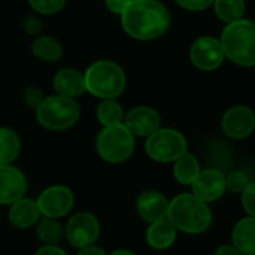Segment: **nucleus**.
Wrapping results in <instances>:
<instances>
[{
  "mask_svg": "<svg viewBox=\"0 0 255 255\" xmlns=\"http://www.w3.org/2000/svg\"><path fill=\"white\" fill-rule=\"evenodd\" d=\"M120 16L124 31L137 40L157 39L170 25L167 7L157 0H131Z\"/></svg>",
  "mask_w": 255,
  "mask_h": 255,
  "instance_id": "f257e3e1",
  "label": "nucleus"
},
{
  "mask_svg": "<svg viewBox=\"0 0 255 255\" xmlns=\"http://www.w3.org/2000/svg\"><path fill=\"white\" fill-rule=\"evenodd\" d=\"M167 220L176 230L188 235H200L211 227L212 212L208 203L202 202L194 194L182 193L169 203Z\"/></svg>",
  "mask_w": 255,
  "mask_h": 255,
  "instance_id": "f03ea898",
  "label": "nucleus"
},
{
  "mask_svg": "<svg viewBox=\"0 0 255 255\" xmlns=\"http://www.w3.org/2000/svg\"><path fill=\"white\" fill-rule=\"evenodd\" d=\"M85 90L91 96L106 100L117 99L126 88V73L120 64L111 60H97L84 73Z\"/></svg>",
  "mask_w": 255,
  "mask_h": 255,
  "instance_id": "7ed1b4c3",
  "label": "nucleus"
},
{
  "mask_svg": "<svg viewBox=\"0 0 255 255\" xmlns=\"http://www.w3.org/2000/svg\"><path fill=\"white\" fill-rule=\"evenodd\" d=\"M221 45L224 55L233 63L251 67L255 66V24L250 19L230 22L223 34Z\"/></svg>",
  "mask_w": 255,
  "mask_h": 255,
  "instance_id": "20e7f679",
  "label": "nucleus"
},
{
  "mask_svg": "<svg viewBox=\"0 0 255 255\" xmlns=\"http://www.w3.org/2000/svg\"><path fill=\"white\" fill-rule=\"evenodd\" d=\"M134 136L121 123L103 127L96 139V151L99 157L109 164L126 163L134 152Z\"/></svg>",
  "mask_w": 255,
  "mask_h": 255,
  "instance_id": "39448f33",
  "label": "nucleus"
},
{
  "mask_svg": "<svg viewBox=\"0 0 255 255\" xmlns=\"http://www.w3.org/2000/svg\"><path fill=\"white\" fill-rule=\"evenodd\" d=\"M81 117V109L76 100L58 94L48 96L36 109L37 123L52 131H63L73 127Z\"/></svg>",
  "mask_w": 255,
  "mask_h": 255,
  "instance_id": "423d86ee",
  "label": "nucleus"
},
{
  "mask_svg": "<svg viewBox=\"0 0 255 255\" xmlns=\"http://www.w3.org/2000/svg\"><path fill=\"white\" fill-rule=\"evenodd\" d=\"M148 157L157 163H175L187 152V140L173 128H158L145 142Z\"/></svg>",
  "mask_w": 255,
  "mask_h": 255,
  "instance_id": "0eeeda50",
  "label": "nucleus"
},
{
  "mask_svg": "<svg viewBox=\"0 0 255 255\" xmlns=\"http://www.w3.org/2000/svg\"><path fill=\"white\" fill-rule=\"evenodd\" d=\"M64 235L73 248L82 250L91 247L97 242L100 235L99 220L90 212H78L67 221Z\"/></svg>",
  "mask_w": 255,
  "mask_h": 255,
  "instance_id": "6e6552de",
  "label": "nucleus"
},
{
  "mask_svg": "<svg viewBox=\"0 0 255 255\" xmlns=\"http://www.w3.org/2000/svg\"><path fill=\"white\" fill-rule=\"evenodd\" d=\"M36 202L42 217L58 220L72 211L75 205V196L73 191L66 185H51L39 194Z\"/></svg>",
  "mask_w": 255,
  "mask_h": 255,
  "instance_id": "1a4fd4ad",
  "label": "nucleus"
},
{
  "mask_svg": "<svg viewBox=\"0 0 255 255\" xmlns=\"http://www.w3.org/2000/svg\"><path fill=\"white\" fill-rule=\"evenodd\" d=\"M193 64L205 72L215 70L224 60V49L218 39L212 36H203L197 39L190 51Z\"/></svg>",
  "mask_w": 255,
  "mask_h": 255,
  "instance_id": "9d476101",
  "label": "nucleus"
},
{
  "mask_svg": "<svg viewBox=\"0 0 255 255\" xmlns=\"http://www.w3.org/2000/svg\"><path fill=\"white\" fill-rule=\"evenodd\" d=\"M221 127L227 137L235 140L245 139L255 128L254 112L248 106H233L224 114Z\"/></svg>",
  "mask_w": 255,
  "mask_h": 255,
  "instance_id": "9b49d317",
  "label": "nucleus"
},
{
  "mask_svg": "<svg viewBox=\"0 0 255 255\" xmlns=\"http://www.w3.org/2000/svg\"><path fill=\"white\" fill-rule=\"evenodd\" d=\"M191 187H193V194L197 199H200L205 203H211L223 197V194L227 190V182L221 170L206 169V170H200Z\"/></svg>",
  "mask_w": 255,
  "mask_h": 255,
  "instance_id": "f8f14e48",
  "label": "nucleus"
},
{
  "mask_svg": "<svg viewBox=\"0 0 255 255\" xmlns=\"http://www.w3.org/2000/svg\"><path fill=\"white\" fill-rule=\"evenodd\" d=\"M123 124L134 137H149L160 128L161 118L158 112L149 106H136L124 115Z\"/></svg>",
  "mask_w": 255,
  "mask_h": 255,
  "instance_id": "ddd939ff",
  "label": "nucleus"
},
{
  "mask_svg": "<svg viewBox=\"0 0 255 255\" xmlns=\"http://www.w3.org/2000/svg\"><path fill=\"white\" fill-rule=\"evenodd\" d=\"M27 191V179L15 166H0V205H12Z\"/></svg>",
  "mask_w": 255,
  "mask_h": 255,
  "instance_id": "4468645a",
  "label": "nucleus"
},
{
  "mask_svg": "<svg viewBox=\"0 0 255 255\" xmlns=\"http://www.w3.org/2000/svg\"><path fill=\"white\" fill-rule=\"evenodd\" d=\"M169 203L170 202L166 199L164 194H161L160 191L149 190L139 196L136 202V211L143 221L151 224L167 218Z\"/></svg>",
  "mask_w": 255,
  "mask_h": 255,
  "instance_id": "2eb2a0df",
  "label": "nucleus"
},
{
  "mask_svg": "<svg viewBox=\"0 0 255 255\" xmlns=\"http://www.w3.org/2000/svg\"><path fill=\"white\" fill-rule=\"evenodd\" d=\"M52 85H54L55 94L67 97V99H73V100L81 97L87 91L84 73L72 67L60 69L54 75Z\"/></svg>",
  "mask_w": 255,
  "mask_h": 255,
  "instance_id": "dca6fc26",
  "label": "nucleus"
},
{
  "mask_svg": "<svg viewBox=\"0 0 255 255\" xmlns=\"http://www.w3.org/2000/svg\"><path fill=\"white\" fill-rule=\"evenodd\" d=\"M40 217L42 214L39 211L37 202L33 199H27V197H22L18 202L12 203L9 214H7L9 223L15 229H19V230H25V229L36 226Z\"/></svg>",
  "mask_w": 255,
  "mask_h": 255,
  "instance_id": "f3484780",
  "label": "nucleus"
},
{
  "mask_svg": "<svg viewBox=\"0 0 255 255\" xmlns=\"http://www.w3.org/2000/svg\"><path fill=\"white\" fill-rule=\"evenodd\" d=\"M178 230L175 226L166 218L155 223H151L146 230V244L157 251H163L170 248L176 241Z\"/></svg>",
  "mask_w": 255,
  "mask_h": 255,
  "instance_id": "a211bd4d",
  "label": "nucleus"
},
{
  "mask_svg": "<svg viewBox=\"0 0 255 255\" xmlns=\"http://www.w3.org/2000/svg\"><path fill=\"white\" fill-rule=\"evenodd\" d=\"M232 242L242 255L255 254V217H247L235 226Z\"/></svg>",
  "mask_w": 255,
  "mask_h": 255,
  "instance_id": "6ab92c4d",
  "label": "nucleus"
},
{
  "mask_svg": "<svg viewBox=\"0 0 255 255\" xmlns=\"http://www.w3.org/2000/svg\"><path fill=\"white\" fill-rule=\"evenodd\" d=\"M31 54L45 63H55L63 55V45L52 36H37L31 42Z\"/></svg>",
  "mask_w": 255,
  "mask_h": 255,
  "instance_id": "aec40b11",
  "label": "nucleus"
},
{
  "mask_svg": "<svg viewBox=\"0 0 255 255\" xmlns=\"http://www.w3.org/2000/svg\"><path fill=\"white\" fill-rule=\"evenodd\" d=\"M21 151V140L15 130L0 127V166L12 164Z\"/></svg>",
  "mask_w": 255,
  "mask_h": 255,
  "instance_id": "412c9836",
  "label": "nucleus"
},
{
  "mask_svg": "<svg viewBox=\"0 0 255 255\" xmlns=\"http://www.w3.org/2000/svg\"><path fill=\"white\" fill-rule=\"evenodd\" d=\"M199 173H200V164L197 158L190 152L181 155L173 164V176L181 185H191Z\"/></svg>",
  "mask_w": 255,
  "mask_h": 255,
  "instance_id": "4be33fe9",
  "label": "nucleus"
},
{
  "mask_svg": "<svg viewBox=\"0 0 255 255\" xmlns=\"http://www.w3.org/2000/svg\"><path fill=\"white\" fill-rule=\"evenodd\" d=\"M64 229L60 221L42 217L36 224V236L43 245H58L63 239Z\"/></svg>",
  "mask_w": 255,
  "mask_h": 255,
  "instance_id": "5701e85b",
  "label": "nucleus"
},
{
  "mask_svg": "<svg viewBox=\"0 0 255 255\" xmlns=\"http://www.w3.org/2000/svg\"><path fill=\"white\" fill-rule=\"evenodd\" d=\"M96 117L103 127H111L123 123L124 111L115 99H106L99 103L96 109Z\"/></svg>",
  "mask_w": 255,
  "mask_h": 255,
  "instance_id": "b1692460",
  "label": "nucleus"
},
{
  "mask_svg": "<svg viewBox=\"0 0 255 255\" xmlns=\"http://www.w3.org/2000/svg\"><path fill=\"white\" fill-rule=\"evenodd\" d=\"M215 12L224 22H235L242 19L245 12L244 0H215Z\"/></svg>",
  "mask_w": 255,
  "mask_h": 255,
  "instance_id": "393cba45",
  "label": "nucleus"
},
{
  "mask_svg": "<svg viewBox=\"0 0 255 255\" xmlns=\"http://www.w3.org/2000/svg\"><path fill=\"white\" fill-rule=\"evenodd\" d=\"M30 6L42 15H54L63 10L66 0H28Z\"/></svg>",
  "mask_w": 255,
  "mask_h": 255,
  "instance_id": "a878e982",
  "label": "nucleus"
},
{
  "mask_svg": "<svg viewBox=\"0 0 255 255\" xmlns=\"http://www.w3.org/2000/svg\"><path fill=\"white\" fill-rule=\"evenodd\" d=\"M226 182H227V190H230V191H233V193H241V194H242V191H244V190L248 187V184H250V178H248V175H247L245 172L238 170V172L230 173V175L226 178Z\"/></svg>",
  "mask_w": 255,
  "mask_h": 255,
  "instance_id": "bb28decb",
  "label": "nucleus"
},
{
  "mask_svg": "<svg viewBox=\"0 0 255 255\" xmlns=\"http://www.w3.org/2000/svg\"><path fill=\"white\" fill-rule=\"evenodd\" d=\"M22 99H24V103H25L28 108H31V109L36 111V109L42 105V102L45 100V94H43V91H42L40 88H37V87H28V88L24 90Z\"/></svg>",
  "mask_w": 255,
  "mask_h": 255,
  "instance_id": "cd10ccee",
  "label": "nucleus"
},
{
  "mask_svg": "<svg viewBox=\"0 0 255 255\" xmlns=\"http://www.w3.org/2000/svg\"><path fill=\"white\" fill-rule=\"evenodd\" d=\"M242 206L250 214V217H255V181L250 182L248 187L242 191Z\"/></svg>",
  "mask_w": 255,
  "mask_h": 255,
  "instance_id": "c85d7f7f",
  "label": "nucleus"
},
{
  "mask_svg": "<svg viewBox=\"0 0 255 255\" xmlns=\"http://www.w3.org/2000/svg\"><path fill=\"white\" fill-rule=\"evenodd\" d=\"M22 28H24V31H25L27 34L37 37V36H40L43 25H42V21H40L37 16L30 15V16L24 18V21H22Z\"/></svg>",
  "mask_w": 255,
  "mask_h": 255,
  "instance_id": "c756f323",
  "label": "nucleus"
},
{
  "mask_svg": "<svg viewBox=\"0 0 255 255\" xmlns=\"http://www.w3.org/2000/svg\"><path fill=\"white\" fill-rule=\"evenodd\" d=\"M175 1L188 10H203L209 4H212L215 0H175Z\"/></svg>",
  "mask_w": 255,
  "mask_h": 255,
  "instance_id": "7c9ffc66",
  "label": "nucleus"
},
{
  "mask_svg": "<svg viewBox=\"0 0 255 255\" xmlns=\"http://www.w3.org/2000/svg\"><path fill=\"white\" fill-rule=\"evenodd\" d=\"M130 1L131 0H105V4H106L108 10H111L112 13L121 15L127 9Z\"/></svg>",
  "mask_w": 255,
  "mask_h": 255,
  "instance_id": "2f4dec72",
  "label": "nucleus"
},
{
  "mask_svg": "<svg viewBox=\"0 0 255 255\" xmlns=\"http://www.w3.org/2000/svg\"><path fill=\"white\" fill-rule=\"evenodd\" d=\"M34 255H67L64 250H61L58 245H43L40 247Z\"/></svg>",
  "mask_w": 255,
  "mask_h": 255,
  "instance_id": "473e14b6",
  "label": "nucleus"
},
{
  "mask_svg": "<svg viewBox=\"0 0 255 255\" xmlns=\"http://www.w3.org/2000/svg\"><path fill=\"white\" fill-rule=\"evenodd\" d=\"M78 255H108L102 248L96 247V245H91V247H87V248H82L79 250Z\"/></svg>",
  "mask_w": 255,
  "mask_h": 255,
  "instance_id": "72a5a7b5",
  "label": "nucleus"
},
{
  "mask_svg": "<svg viewBox=\"0 0 255 255\" xmlns=\"http://www.w3.org/2000/svg\"><path fill=\"white\" fill-rule=\"evenodd\" d=\"M215 255H242L233 245H221L217 251Z\"/></svg>",
  "mask_w": 255,
  "mask_h": 255,
  "instance_id": "f704fd0d",
  "label": "nucleus"
},
{
  "mask_svg": "<svg viewBox=\"0 0 255 255\" xmlns=\"http://www.w3.org/2000/svg\"><path fill=\"white\" fill-rule=\"evenodd\" d=\"M108 255H136L131 251H127V250H117V251H112L111 254Z\"/></svg>",
  "mask_w": 255,
  "mask_h": 255,
  "instance_id": "c9c22d12",
  "label": "nucleus"
},
{
  "mask_svg": "<svg viewBox=\"0 0 255 255\" xmlns=\"http://www.w3.org/2000/svg\"><path fill=\"white\" fill-rule=\"evenodd\" d=\"M254 255H255V254H254Z\"/></svg>",
  "mask_w": 255,
  "mask_h": 255,
  "instance_id": "e433bc0d",
  "label": "nucleus"
}]
</instances>
